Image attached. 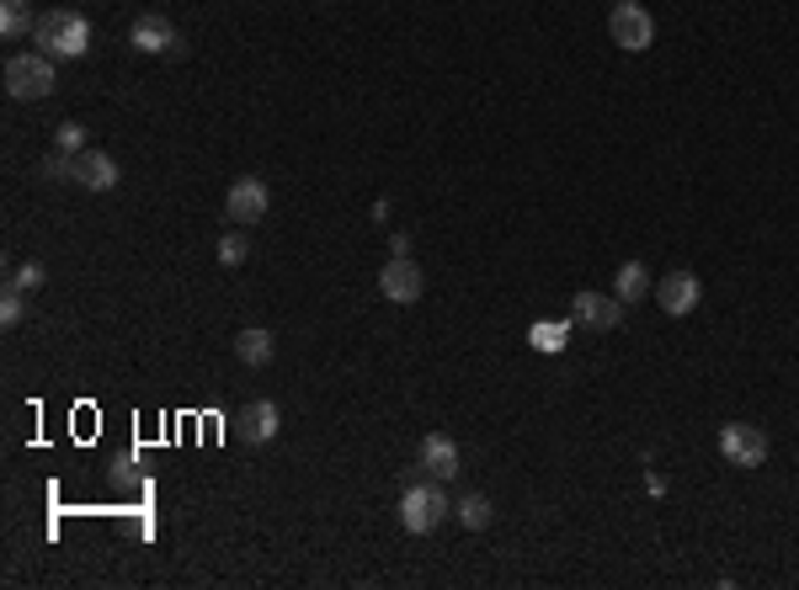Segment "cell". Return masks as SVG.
Masks as SVG:
<instances>
[{
	"instance_id": "7402d4cb",
	"label": "cell",
	"mask_w": 799,
	"mask_h": 590,
	"mask_svg": "<svg viewBox=\"0 0 799 590\" xmlns=\"http://www.w3.org/2000/svg\"><path fill=\"white\" fill-rule=\"evenodd\" d=\"M49 282V271H43V261H22L17 271H11V288H22V293H38Z\"/></svg>"
},
{
	"instance_id": "ba28073f",
	"label": "cell",
	"mask_w": 799,
	"mask_h": 590,
	"mask_svg": "<svg viewBox=\"0 0 799 590\" xmlns=\"http://www.w3.org/2000/svg\"><path fill=\"white\" fill-rule=\"evenodd\" d=\"M699 298H704V282H699L693 271H667V277L656 282V303H661L672 320L693 314V309H699Z\"/></svg>"
},
{
	"instance_id": "52a82bcc",
	"label": "cell",
	"mask_w": 799,
	"mask_h": 590,
	"mask_svg": "<svg viewBox=\"0 0 799 590\" xmlns=\"http://www.w3.org/2000/svg\"><path fill=\"white\" fill-rule=\"evenodd\" d=\"M379 293L390 298V303H416V298L427 293V277H422V266L411 261V256H395L379 271Z\"/></svg>"
},
{
	"instance_id": "4fadbf2b",
	"label": "cell",
	"mask_w": 799,
	"mask_h": 590,
	"mask_svg": "<svg viewBox=\"0 0 799 590\" xmlns=\"http://www.w3.org/2000/svg\"><path fill=\"white\" fill-rule=\"evenodd\" d=\"M277 426H283V415H277L273 399H256V405L241 410V437H246V447H267L277 437Z\"/></svg>"
},
{
	"instance_id": "7c38bea8",
	"label": "cell",
	"mask_w": 799,
	"mask_h": 590,
	"mask_svg": "<svg viewBox=\"0 0 799 590\" xmlns=\"http://www.w3.org/2000/svg\"><path fill=\"white\" fill-rule=\"evenodd\" d=\"M118 160L107 154V149H81L75 154V186H86V192H113L118 186Z\"/></svg>"
},
{
	"instance_id": "ffe728a7",
	"label": "cell",
	"mask_w": 799,
	"mask_h": 590,
	"mask_svg": "<svg viewBox=\"0 0 799 590\" xmlns=\"http://www.w3.org/2000/svg\"><path fill=\"white\" fill-rule=\"evenodd\" d=\"M22 320H28V293L6 282V293H0V325H6V330H17Z\"/></svg>"
},
{
	"instance_id": "2e32d148",
	"label": "cell",
	"mask_w": 799,
	"mask_h": 590,
	"mask_svg": "<svg viewBox=\"0 0 799 590\" xmlns=\"http://www.w3.org/2000/svg\"><path fill=\"white\" fill-rule=\"evenodd\" d=\"M32 28H38V17L28 0H0V37H28Z\"/></svg>"
},
{
	"instance_id": "603a6c76",
	"label": "cell",
	"mask_w": 799,
	"mask_h": 590,
	"mask_svg": "<svg viewBox=\"0 0 799 590\" xmlns=\"http://www.w3.org/2000/svg\"><path fill=\"white\" fill-rule=\"evenodd\" d=\"M54 149H70V154H81V149H86V128H81V122H60V133H54Z\"/></svg>"
},
{
	"instance_id": "8992f818",
	"label": "cell",
	"mask_w": 799,
	"mask_h": 590,
	"mask_svg": "<svg viewBox=\"0 0 799 590\" xmlns=\"http://www.w3.org/2000/svg\"><path fill=\"white\" fill-rule=\"evenodd\" d=\"M267 207H273V192H267V181L262 176H241L230 192H224V213H230V224H241V229L262 224Z\"/></svg>"
},
{
	"instance_id": "d6986e66",
	"label": "cell",
	"mask_w": 799,
	"mask_h": 590,
	"mask_svg": "<svg viewBox=\"0 0 799 590\" xmlns=\"http://www.w3.org/2000/svg\"><path fill=\"white\" fill-rule=\"evenodd\" d=\"M38 176L43 181H75V154H70V149L43 154V160H38Z\"/></svg>"
},
{
	"instance_id": "9a60e30c",
	"label": "cell",
	"mask_w": 799,
	"mask_h": 590,
	"mask_svg": "<svg viewBox=\"0 0 799 590\" xmlns=\"http://www.w3.org/2000/svg\"><path fill=\"white\" fill-rule=\"evenodd\" d=\"M614 293L624 298V303H640V298L656 293V282H650V271L640 261H624L618 266V277H614Z\"/></svg>"
},
{
	"instance_id": "6da1fadb",
	"label": "cell",
	"mask_w": 799,
	"mask_h": 590,
	"mask_svg": "<svg viewBox=\"0 0 799 590\" xmlns=\"http://www.w3.org/2000/svg\"><path fill=\"white\" fill-rule=\"evenodd\" d=\"M32 49H43L49 60H86L92 54V22L81 17V11H43L38 17V28H32Z\"/></svg>"
},
{
	"instance_id": "44dd1931",
	"label": "cell",
	"mask_w": 799,
	"mask_h": 590,
	"mask_svg": "<svg viewBox=\"0 0 799 590\" xmlns=\"http://www.w3.org/2000/svg\"><path fill=\"white\" fill-rule=\"evenodd\" d=\"M251 256V239L246 229H230V235L219 239V266H241Z\"/></svg>"
},
{
	"instance_id": "7a4b0ae2",
	"label": "cell",
	"mask_w": 799,
	"mask_h": 590,
	"mask_svg": "<svg viewBox=\"0 0 799 590\" xmlns=\"http://www.w3.org/2000/svg\"><path fill=\"white\" fill-rule=\"evenodd\" d=\"M448 516H454V501H448L443 479H416V484L400 495V527L416 532V537L437 532L443 522H448Z\"/></svg>"
},
{
	"instance_id": "9c48e42d",
	"label": "cell",
	"mask_w": 799,
	"mask_h": 590,
	"mask_svg": "<svg viewBox=\"0 0 799 590\" xmlns=\"http://www.w3.org/2000/svg\"><path fill=\"white\" fill-rule=\"evenodd\" d=\"M416 469L427 473V479H459V442L454 437H443V431H432V437H422V447H416Z\"/></svg>"
},
{
	"instance_id": "ac0fdd59",
	"label": "cell",
	"mask_w": 799,
	"mask_h": 590,
	"mask_svg": "<svg viewBox=\"0 0 799 590\" xmlns=\"http://www.w3.org/2000/svg\"><path fill=\"white\" fill-rule=\"evenodd\" d=\"M565 335H571V325H560V320H550V325H544V320H539V325L528 330V341H533V352H565Z\"/></svg>"
},
{
	"instance_id": "8fae6325",
	"label": "cell",
	"mask_w": 799,
	"mask_h": 590,
	"mask_svg": "<svg viewBox=\"0 0 799 590\" xmlns=\"http://www.w3.org/2000/svg\"><path fill=\"white\" fill-rule=\"evenodd\" d=\"M571 314H576V325L586 330H614L624 320V298L618 293H576L571 298Z\"/></svg>"
},
{
	"instance_id": "5bb4252c",
	"label": "cell",
	"mask_w": 799,
	"mask_h": 590,
	"mask_svg": "<svg viewBox=\"0 0 799 590\" xmlns=\"http://www.w3.org/2000/svg\"><path fill=\"white\" fill-rule=\"evenodd\" d=\"M273 352H277V341H273V330H241V335H235V356H241V362H246V367H267V362H273Z\"/></svg>"
},
{
	"instance_id": "277c9868",
	"label": "cell",
	"mask_w": 799,
	"mask_h": 590,
	"mask_svg": "<svg viewBox=\"0 0 799 590\" xmlns=\"http://www.w3.org/2000/svg\"><path fill=\"white\" fill-rule=\"evenodd\" d=\"M720 458H725L731 469H763V463H768V431H763V426H746V420L720 426Z\"/></svg>"
},
{
	"instance_id": "5b68a950",
	"label": "cell",
	"mask_w": 799,
	"mask_h": 590,
	"mask_svg": "<svg viewBox=\"0 0 799 590\" xmlns=\"http://www.w3.org/2000/svg\"><path fill=\"white\" fill-rule=\"evenodd\" d=\"M608 32H614L618 49H629V54H646L650 43H656V22H650V11L640 0H618L614 17H608Z\"/></svg>"
},
{
	"instance_id": "3957f363",
	"label": "cell",
	"mask_w": 799,
	"mask_h": 590,
	"mask_svg": "<svg viewBox=\"0 0 799 590\" xmlns=\"http://www.w3.org/2000/svg\"><path fill=\"white\" fill-rule=\"evenodd\" d=\"M54 86H60V69L43 49L6 60V96L11 101H43V96H54Z\"/></svg>"
},
{
	"instance_id": "e0dca14e",
	"label": "cell",
	"mask_w": 799,
	"mask_h": 590,
	"mask_svg": "<svg viewBox=\"0 0 799 590\" xmlns=\"http://www.w3.org/2000/svg\"><path fill=\"white\" fill-rule=\"evenodd\" d=\"M454 516H459V527L486 532V527L496 522V505L486 501V495H459V505H454Z\"/></svg>"
},
{
	"instance_id": "30bf717a",
	"label": "cell",
	"mask_w": 799,
	"mask_h": 590,
	"mask_svg": "<svg viewBox=\"0 0 799 590\" xmlns=\"http://www.w3.org/2000/svg\"><path fill=\"white\" fill-rule=\"evenodd\" d=\"M128 43L139 49V54H177L182 49V37H177V28L160 17V11H145L134 28H128Z\"/></svg>"
}]
</instances>
